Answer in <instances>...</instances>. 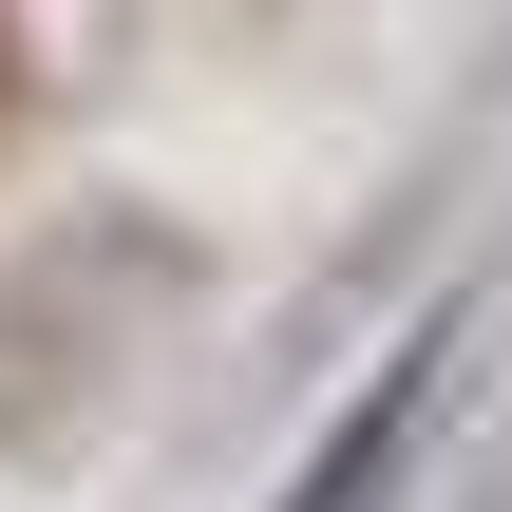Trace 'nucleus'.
Listing matches in <instances>:
<instances>
[{
  "label": "nucleus",
  "instance_id": "obj_2",
  "mask_svg": "<svg viewBox=\"0 0 512 512\" xmlns=\"http://www.w3.org/2000/svg\"><path fill=\"white\" fill-rule=\"evenodd\" d=\"M0 95H19V38H0Z\"/></svg>",
  "mask_w": 512,
  "mask_h": 512
},
{
  "label": "nucleus",
  "instance_id": "obj_1",
  "mask_svg": "<svg viewBox=\"0 0 512 512\" xmlns=\"http://www.w3.org/2000/svg\"><path fill=\"white\" fill-rule=\"evenodd\" d=\"M190 266L152 247V228H95V247H38L19 285H0V437L38 456L57 437V399H95L114 380V304H171Z\"/></svg>",
  "mask_w": 512,
  "mask_h": 512
}]
</instances>
